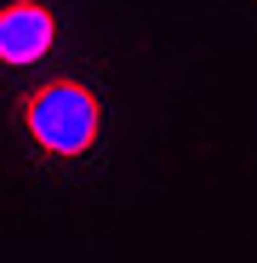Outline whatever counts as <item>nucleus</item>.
<instances>
[{"label": "nucleus", "mask_w": 257, "mask_h": 263, "mask_svg": "<svg viewBox=\"0 0 257 263\" xmlns=\"http://www.w3.org/2000/svg\"><path fill=\"white\" fill-rule=\"evenodd\" d=\"M17 115L29 126V138L46 155H57V160H80L86 149L97 143V132H103L97 92L80 86V80H46V86H34Z\"/></svg>", "instance_id": "nucleus-1"}, {"label": "nucleus", "mask_w": 257, "mask_h": 263, "mask_svg": "<svg viewBox=\"0 0 257 263\" xmlns=\"http://www.w3.org/2000/svg\"><path fill=\"white\" fill-rule=\"evenodd\" d=\"M57 40V17L40 0H12L0 6V63H40Z\"/></svg>", "instance_id": "nucleus-2"}]
</instances>
